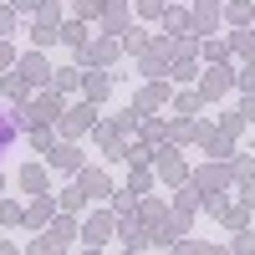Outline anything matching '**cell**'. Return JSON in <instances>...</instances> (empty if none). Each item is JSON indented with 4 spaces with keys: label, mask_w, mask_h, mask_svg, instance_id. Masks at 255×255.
<instances>
[{
    "label": "cell",
    "mask_w": 255,
    "mask_h": 255,
    "mask_svg": "<svg viewBox=\"0 0 255 255\" xmlns=\"http://www.w3.org/2000/svg\"><path fill=\"white\" fill-rule=\"evenodd\" d=\"M31 41H36V46H51V41H61V15H56V5H51V0H46V5H41V15H36Z\"/></svg>",
    "instance_id": "cell-1"
},
{
    "label": "cell",
    "mask_w": 255,
    "mask_h": 255,
    "mask_svg": "<svg viewBox=\"0 0 255 255\" xmlns=\"http://www.w3.org/2000/svg\"><path fill=\"white\" fill-rule=\"evenodd\" d=\"M194 189L204 194V204H209V209H220V189H225V168H220V163H209V168H199V174H194Z\"/></svg>",
    "instance_id": "cell-2"
},
{
    "label": "cell",
    "mask_w": 255,
    "mask_h": 255,
    "mask_svg": "<svg viewBox=\"0 0 255 255\" xmlns=\"http://www.w3.org/2000/svg\"><path fill=\"white\" fill-rule=\"evenodd\" d=\"M72 235H77V225H72L67 215H61V220L51 215V225H46V235H41V240H36L31 250H61V245H72Z\"/></svg>",
    "instance_id": "cell-3"
},
{
    "label": "cell",
    "mask_w": 255,
    "mask_h": 255,
    "mask_svg": "<svg viewBox=\"0 0 255 255\" xmlns=\"http://www.w3.org/2000/svg\"><path fill=\"white\" fill-rule=\"evenodd\" d=\"M61 113H67V108H61V97L46 92V97H36V102H31V113H26V118H31V123H61Z\"/></svg>",
    "instance_id": "cell-4"
},
{
    "label": "cell",
    "mask_w": 255,
    "mask_h": 255,
    "mask_svg": "<svg viewBox=\"0 0 255 255\" xmlns=\"http://www.w3.org/2000/svg\"><path fill=\"white\" fill-rule=\"evenodd\" d=\"M77 189H82L87 199H102L113 184H108V174H102V168H77Z\"/></svg>",
    "instance_id": "cell-5"
},
{
    "label": "cell",
    "mask_w": 255,
    "mask_h": 255,
    "mask_svg": "<svg viewBox=\"0 0 255 255\" xmlns=\"http://www.w3.org/2000/svg\"><path fill=\"white\" fill-rule=\"evenodd\" d=\"M46 163L61 168V174H77V168H82V148H77V143H61V148H51V153H46Z\"/></svg>",
    "instance_id": "cell-6"
},
{
    "label": "cell",
    "mask_w": 255,
    "mask_h": 255,
    "mask_svg": "<svg viewBox=\"0 0 255 255\" xmlns=\"http://www.w3.org/2000/svg\"><path fill=\"white\" fill-rule=\"evenodd\" d=\"M230 82H235V77H230V67H220V61H215V67L204 72V82H199V97H220V92H230Z\"/></svg>",
    "instance_id": "cell-7"
},
{
    "label": "cell",
    "mask_w": 255,
    "mask_h": 255,
    "mask_svg": "<svg viewBox=\"0 0 255 255\" xmlns=\"http://www.w3.org/2000/svg\"><path fill=\"white\" fill-rule=\"evenodd\" d=\"M108 230H113V215H97V220H87V230H82V245H87V250L108 245Z\"/></svg>",
    "instance_id": "cell-8"
},
{
    "label": "cell",
    "mask_w": 255,
    "mask_h": 255,
    "mask_svg": "<svg viewBox=\"0 0 255 255\" xmlns=\"http://www.w3.org/2000/svg\"><path fill=\"white\" fill-rule=\"evenodd\" d=\"M158 179H168V184L189 179V168H184V158L174 153V148H163V158H158Z\"/></svg>",
    "instance_id": "cell-9"
},
{
    "label": "cell",
    "mask_w": 255,
    "mask_h": 255,
    "mask_svg": "<svg viewBox=\"0 0 255 255\" xmlns=\"http://www.w3.org/2000/svg\"><path fill=\"white\" fill-rule=\"evenodd\" d=\"M77 118H61V133H87V128L97 123V113H92V102H82V108H72Z\"/></svg>",
    "instance_id": "cell-10"
},
{
    "label": "cell",
    "mask_w": 255,
    "mask_h": 255,
    "mask_svg": "<svg viewBox=\"0 0 255 255\" xmlns=\"http://www.w3.org/2000/svg\"><path fill=\"white\" fill-rule=\"evenodd\" d=\"M20 77H26L31 82V87H41V82H46L51 72H46V56H41V51H31L26 61H20Z\"/></svg>",
    "instance_id": "cell-11"
},
{
    "label": "cell",
    "mask_w": 255,
    "mask_h": 255,
    "mask_svg": "<svg viewBox=\"0 0 255 255\" xmlns=\"http://www.w3.org/2000/svg\"><path fill=\"white\" fill-rule=\"evenodd\" d=\"M51 215H56V204H51V194H36V204L26 209V225H36V230H41V225H51Z\"/></svg>",
    "instance_id": "cell-12"
},
{
    "label": "cell",
    "mask_w": 255,
    "mask_h": 255,
    "mask_svg": "<svg viewBox=\"0 0 255 255\" xmlns=\"http://www.w3.org/2000/svg\"><path fill=\"white\" fill-rule=\"evenodd\" d=\"M20 189H26V194H46V168H41V163L20 168Z\"/></svg>",
    "instance_id": "cell-13"
},
{
    "label": "cell",
    "mask_w": 255,
    "mask_h": 255,
    "mask_svg": "<svg viewBox=\"0 0 255 255\" xmlns=\"http://www.w3.org/2000/svg\"><path fill=\"white\" fill-rule=\"evenodd\" d=\"M108 87H113V82L102 77V72H92V77H82V97H87V102H102V97H108Z\"/></svg>",
    "instance_id": "cell-14"
},
{
    "label": "cell",
    "mask_w": 255,
    "mask_h": 255,
    "mask_svg": "<svg viewBox=\"0 0 255 255\" xmlns=\"http://www.w3.org/2000/svg\"><path fill=\"white\" fill-rule=\"evenodd\" d=\"M102 26H108V31H128V10H123V0H108V5H102Z\"/></svg>",
    "instance_id": "cell-15"
},
{
    "label": "cell",
    "mask_w": 255,
    "mask_h": 255,
    "mask_svg": "<svg viewBox=\"0 0 255 255\" xmlns=\"http://www.w3.org/2000/svg\"><path fill=\"white\" fill-rule=\"evenodd\" d=\"M61 41H67L72 51H82L87 46V26H82V20H61Z\"/></svg>",
    "instance_id": "cell-16"
},
{
    "label": "cell",
    "mask_w": 255,
    "mask_h": 255,
    "mask_svg": "<svg viewBox=\"0 0 255 255\" xmlns=\"http://www.w3.org/2000/svg\"><path fill=\"white\" fill-rule=\"evenodd\" d=\"M194 26H199V31L220 26V5H215V0H199V5H194Z\"/></svg>",
    "instance_id": "cell-17"
},
{
    "label": "cell",
    "mask_w": 255,
    "mask_h": 255,
    "mask_svg": "<svg viewBox=\"0 0 255 255\" xmlns=\"http://www.w3.org/2000/svg\"><path fill=\"white\" fill-rule=\"evenodd\" d=\"M0 92H5L10 102H26V92H31V82H26V77H0Z\"/></svg>",
    "instance_id": "cell-18"
},
{
    "label": "cell",
    "mask_w": 255,
    "mask_h": 255,
    "mask_svg": "<svg viewBox=\"0 0 255 255\" xmlns=\"http://www.w3.org/2000/svg\"><path fill=\"white\" fill-rule=\"evenodd\" d=\"M82 87V67H61L56 72V92H77Z\"/></svg>",
    "instance_id": "cell-19"
},
{
    "label": "cell",
    "mask_w": 255,
    "mask_h": 255,
    "mask_svg": "<svg viewBox=\"0 0 255 255\" xmlns=\"http://www.w3.org/2000/svg\"><path fill=\"white\" fill-rule=\"evenodd\" d=\"M189 26H194V20H189L184 10H163V31H179V36H189Z\"/></svg>",
    "instance_id": "cell-20"
},
{
    "label": "cell",
    "mask_w": 255,
    "mask_h": 255,
    "mask_svg": "<svg viewBox=\"0 0 255 255\" xmlns=\"http://www.w3.org/2000/svg\"><path fill=\"white\" fill-rule=\"evenodd\" d=\"M31 148H36V153H51V128H46V123L31 128Z\"/></svg>",
    "instance_id": "cell-21"
},
{
    "label": "cell",
    "mask_w": 255,
    "mask_h": 255,
    "mask_svg": "<svg viewBox=\"0 0 255 255\" xmlns=\"http://www.w3.org/2000/svg\"><path fill=\"white\" fill-rule=\"evenodd\" d=\"M82 199H87V194H82V189L72 184V189H61V199H56V209H67V215H72V209H82Z\"/></svg>",
    "instance_id": "cell-22"
},
{
    "label": "cell",
    "mask_w": 255,
    "mask_h": 255,
    "mask_svg": "<svg viewBox=\"0 0 255 255\" xmlns=\"http://www.w3.org/2000/svg\"><path fill=\"white\" fill-rule=\"evenodd\" d=\"M26 215H20V204L15 199H0V225H20Z\"/></svg>",
    "instance_id": "cell-23"
},
{
    "label": "cell",
    "mask_w": 255,
    "mask_h": 255,
    "mask_svg": "<svg viewBox=\"0 0 255 255\" xmlns=\"http://www.w3.org/2000/svg\"><path fill=\"white\" fill-rule=\"evenodd\" d=\"M72 10H77V20H97L102 15V0H77Z\"/></svg>",
    "instance_id": "cell-24"
},
{
    "label": "cell",
    "mask_w": 255,
    "mask_h": 255,
    "mask_svg": "<svg viewBox=\"0 0 255 255\" xmlns=\"http://www.w3.org/2000/svg\"><path fill=\"white\" fill-rule=\"evenodd\" d=\"M123 245H128V250H138V245H143V230H138L133 220H128V225H123Z\"/></svg>",
    "instance_id": "cell-25"
},
{
    "label": "cell",
    "mask_w": 255,
    "mask_h": 255,
    "mask_svg": "<svg viewBox=\"0 0 255 255\" xmlns=\"http://www.w3.org/2000/svg\"><path fill=\"white\" fill-rule=\"evenodd\" d=\"M158 102H163V87H158V82H153V87H148V92L138 97V113H143V108H158Z\"/></svg>",
    "instance_id": "cell-26"
},
{
    "label": "cell",
    "mask_w": 255,
    "mask_h": 255,
    "mask_svg": "<svg viewBox=\"0 0 255 255\" xmlns=\"http://www.w3.org/2000/svg\"><path fill=\"white\" fill-rule=\"evenodd\" d=\"M15 31V5H5V10H0V41H5Z\"/></svg>",
    "instance_id": "cell-27"
},
{
    "label": "cell",
    "mask_w": 255,
    "mask_h": 255,
    "mask_svg": "<svg viewBox=\"0 0 255 255\" xmlns=\"http://www.w3.org/2000/svg\"><path fill=\"white\" fill-rule=\"evenodd\" d=\"M138 209H143V220H163V199H143Z\"/></svg>",
    "instance_id": "cell-28"
},
{
    "label": "cell",
    "mask_w": 255,
    "mask_h": 255,
    "mask_svg": "<svg viewBox=\"0 0 255 255\" xmlns=\"http://www.w3.org/2000/svg\"><path fill=\"white\" fill-rule=\"evenodd\" d=\"M235 51H240L245 61H255V36H235Z\"/></svg>",
    "instance_id": "cell-29"
},
{
    "label": "cell",
    "mask_w": 255,
    "mask_h": 255,
    "mask_svg": "<svg viewBox=\"0 0 255 255\" xmlns=\"http://www.w3.org/2000/svg\"><path fill=\"white\" fill-rule=\"evenodd\" d=\"M230 20H235V26H245V20H250V5H245V0H235V5H230Z\"/></svg>",
    "instance_id": "cell-30"
},
{
    "label": "cell",
    "mask_w": 255,
    "mask_h": 255,
    "mask_svg": "<svg viewBox=\"0 0 255 255\" xmlns=\"http://www.w3.org/2000/svg\"><path fill=\"white\" fill-rule=\"evenodd\" d=\"M194 108H199V97H194V92H184V97H179V113H184V118H194Z\"/></svg>",
    "instance_id": "cell-31"
},
{
    "label": "cell",
    "mask_w": 255,
    "mask_h": 255,
    "mask_svg": "<svg viewBox=\"0 0 255 255\" xmlns=\"http://www.w3.org/2000/svg\"><path fill=\"white\" fill-rule=\"evenodd\" d=\"M235 82H240V87H245V92H255V61H250V67H245V72H240Z\"/></svg>",
    "instance_id": "cell-32"
},
{
    "label": "cell",
    "mask_w": 255,
    "mask_h": 255,
    "mask_svg": "<svg viewBox=\"0 0 255 255\" xmlns=\"http://www.w3.org/2000/svg\"><path fill=\"white\" fill-rule=\"evenodd\" d=\"M235 250H255V235H250V230H240V235H235Z\"/></svg>",
    "instance_id": "cell-33"
},
{
    "label": "cell",
    "mask_w": 255,
    "mask_h": 255,
    "mask_svg": "<svg viewBox=\"0 0 255 255\" xmlns=\"http://www.w3.org/2000/svg\"><path fill=\"white\" fill-rule=\"evenodd\" d=\"M10 5H15V10H41L46 0H10Z\"/></svg>",
    "instance_id": "cell-34"
},
{
    "label": "cell",
    "mask_w": 255,
    "mask_h": 255,
    "mask_svg": "<svg viewBox=\"0 0 255 255\" xmlns=\"http://www.w3.org/2000/svg\"><path fill=\"white\" fill-rule=\"evenodd\" d=\"M240 113H245V118L255 123V97H245V108H240Z\"/></svg>",
    "instance_id": "cell-35"
},
{
    "label": "cell",
    "mask_w": 255,
    "mask_h": 255,
    "mask_svg": "<svg viewBox=\"0 0 255 255\" xmlns=\"http://www.w3.org/2000/svg\"><path fill=\"white\" fill-rule=\"evenodd\" d=\"M0 67H10V51H5V46H0Z\"/></svg>",
    "instance_id": "cell-36"
}]
</instances>
